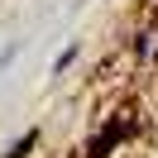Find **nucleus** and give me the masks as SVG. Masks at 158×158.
<instances>
[{
	"instance_id": "obj_1",
	"label": "nucleus",
	"mask_w": 158,
	"mask_h": 158,
	"mask_svg": "<svg viewBox=\"0 0 158 158\" xmlns=\"http://www.w3.org/2000/svg\"><path fill=\"white\" fill-rule=\"evenodd\" d=\"M115 139H120V120H110V125L101 129L96 139H91V158H106V153H110V144H115Z\"/></svg>"
},
{
	"instance_id": "obj_2",
	"label": "nucleus",
	"mask_w": 158,
	"mask_h": 158,
	"mask_svg": "<svg viewBox=\"0 0 158 158\" xmlns=\"http://www.w3.org/2000/svg\"><path fill=\"white\" fill-rule=\"evenodd\" d=\"M34 144H39V129H29V134H19V139H15V144L5 148L0 158H29V148H34Z\"/></svg>"
},
{
	"instance_id": "obj_3",
	"label": "nucleus",
	"mask_w": 158,
	"mask_h": 158,
	"mask_svg": "<svg viewBox=\"0 0 158 158\" xmlns=\"http://www.w3.org/2000/svg\"><path fill=\"white\" fill-rule=\"evenodd\" d=\"M72 62H77V43H72V48H62V58H58V62H53V72H67V67H72Z\"/></svg>"
}]
</instances>
